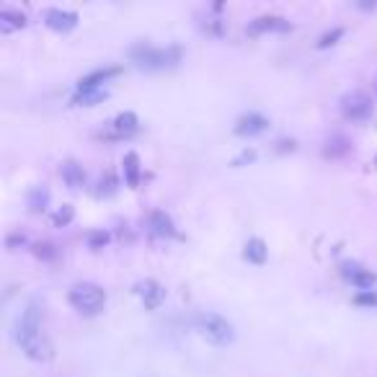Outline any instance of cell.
I'll use <instances>...</instances> for the list:
<instances>
[{
  "label": "cell",
  "mask_w": 377,
  "mask_h": 377,
  "mask_svg": "<svg viewBox=\"0 0 377 377\" xmlns=\"http://www.w3.org/2000/svg\"><path fill=\"white\" fill-rule=\"evenodd\" d=\"M16 344L21 346L23 354L34 362H49L54 356L52 341L42 331V308L36 300H32L23 308L21 318L16 323Z\"/></svg>",
  "instance_id": "1"
},
{
  "label": "cell",
  "mask_w": 377,
  "mask_h": 377,
  "mask_svg": "<svg viewBox=\"0 0 377 377\" xmlns=\"http://www.w3.org/2000/svg\"><path fill=\"white\" fill-rule=\"evenodd\" d=\"M183 49L179 44H165V47H155V44L140 42L130 47V60L142 70H168L181 62Z\"/></svg>",
  "instance_id": "2"
},
{
  "label": "cell",
  "mask_w": 377,
  "mask_h": 377,
  "mask_svg": "<svg viewBox=\"0 0 377 377\" xmlns=\"http://www.w3.org/2000/svg\"><path fill=\"white\" fill-rule=\"evenodd\" d=\"M194 325L199 336L205 339L207 344L212 346H227L233 339H236V331H233V323L225 321L222 315H217L212 310H202L194 315Z\"/></svg>",
  "instance_id": "3"
},
{
  "label": "cell",
  "mask_w": 377,
  "mask_h": 377,
  "mask_svg": "<svg viewBox=\"0 0 377 377\" xmlns=\"http://www.w3.org/2000/svg\"><path fill=\"white\" fill-rule=\"evenodd\" d=\"M67 302L83 315H98L106 305V290L96 282H78L67 292Z\"/></svg>",
  "instance_id": "4"
},
{
  "label": "cell",
  "mask_w": 377,
  "mask_h": 377,
  "mask_svg": "<svg viewBox=\"0 0 377 377\" xmlns=\"http://www.w3.org/2000/svg\"><path fill=\"white\" fill-rule=\"evenodd\" d=\"M339 106H341V114L346 119H352V122H365L375 111V104H372L369 93H365V91H349V93H344L341 101H339Z\"/></svg>",
  "instance_id": "5"
},
{
  "label": "cell",
  "mask_w": 377,
  "mask_h": 377,
  "mask_svg": "<svg viewBox=\"0 0 377 377\" xmlns=\"http://www.w3.org/2000/svg\"><path fill=\"white\" fill-rule=\"evenodd\" d=\"M339 269H341V277L344 279H349L354 287H359V292L365 290H375V282H377V274L375 271L365 269L362 264H356V261H341L339 264Z\"/></svg>",
  "instance_id": "6"
},
{
  "label": "cell",
  "mask_w": 377,
  "mask_h": 377,
  "mask_svg": "<svg viewBox=\"0 0 377 377\" xmlns=\"http://www.w3.org/2000/svg\"><path fill=\"white\" fill-rule=\"evenodd\" d=\"M135 292L140 295L142 305H145L148 310H158L163 305V300H165V287L155 279H140L135 284Z\"/></svg>",
  "instance_id": "7"
},
{
  "label": "cell",
  "mask_w": 377,
  "mask_h": 377,
  "mask_svg": "<svg viewBox=\"0 0 377 377\" xmlns=\"http://www.w3.org/2000/svg\"><path fill=\"white\" fill-rule=\"evenodd\" d=\"M264 32H292V23L284 16L277 13H261L248 23V34H264Z\"/></svg>",
  "instance_id": "8"
},
{
  "label": "cell",
  "mask_w": 377,
  "mask_h": 377,
  "mask_svg": "<svg viewBox=\"0 0 377 377\" xmlns=\"http://www.w3.org/2000/svg\"><path fill=\"white\" fill-rule=\"evenodd\" d=\"M264 130H269V119L259 114V111H246L236 122V135H240V137H253V135H261Z\"/></svg>",
  "instance_id": "9"
},
{
  "label": "cell",
  "mask_w": 377,
  "mask_h": 377,
  "mask_svg": "<svg viewBox=\"0 0 377 377\" xmlns=\"http://www.w3.org/2000/svg\"><path fill=\"white\" fill-rule=\"evenodd\" d=\"M122 73V67L119 65H106V67H96V70H91L86 76L78 80V91H91V88H104V83H108L114 76Z\"/></svg>",
  "instance_id": "10"
},
{
  "label": "cell",
  "mask_w": 377,
  "mask_h": 377,
  "mask_svg": "<svg viewBox=\"0 0 377 377\" xmlns=\"http://www.w3.org/2000/svg\"><path fill=\"white\" fill-rule=\"evenodd\" d=\"M44 23L54 32H70L78 26V13L65 11V8H47L44 11Z\"/></svg>",
  "instance_id": "11"
},
{
  "label": "cell",
  "mask_w": 377,
  "mask_h": 377,
  "mask_svg": "<svg viewBox=\"0 0 377 377\" xmlns=\"http://www.w3.org/2000/svg\"><path fill=\"white\" fill-rule=\"evenodd\" d=\"M352 152V140L341 135V132H334V135H328L323 142V155L325 158H331V161H339V158H346Z\"/></svg>",
  "instance_id": "12"
},
{
  "label": "cell",
  "mask_w": 377,
  "mask_h": 377,
  "mask_svg": "<svg viewBox=\"0 0 377 377\" xmlns=\"http://www.w3.org/2000/svg\"><path fill=\"white\" fill-rule=\"evenodd\" d=\"M148 227H150L152 236H158V238L176 236V225H173L171 215H165L163 209H152L150 215H148Z\"/></svg>",
  "instance_id": "13"
},
{
  "label": "cell",
  "mask_w": 377,
  "mask_h": 377,
  "mask_svg": "<svg viewBox=\"0 0 377 377\" xmlns=\"http://www.w3.org/2000/svg\"><path fill=\"white\" fill-rule=\"evenodd\" d=\"M137 130H140V119H137L135 111H122V114H117L114 122H111V135H114V137H130V135H135Z\"/></svg>",
  "instance_id": "14"
},
{
  "label": "cell",
  "mask_w": 377,
  "mask_h": 377,
  "mask_svg": "<svg viewBox=\"0 0 377 377\" xmlns=\"http://www.w3.org/2000/svg\"><path fill=\"white\" fill-rule=\"evenodd\" d=\"M122 171H124V181H127L130 189H137V186H140L142 168H140V155L135 150L124 152V158H122Z\"/></svg>",
  "instance_id": "15"
},
{
  "label": "cell",
  "mask_w": 377,
  "mask_h": 377,
  "mask_svg": "<svg viewBox=\"0 0 377 377\" xmlns=\"http://www.w3.org/2000/svg\"><path fill=\"white\" fill-rule=\"evenodd\" d=\"M60 173H62V181H65L70 189H80V186L86 183V168H83L78 161H73V158L62 163Z\"/></svg>",
  "instance_id": "16"
},
{
  "label": "cell",
  "mask_w": 377,
  "mask_h": 377,
  "mask_svg": "<svg viewBox=\"0 0 377 377\" xmlns=\"http://www.w3.org/2000/svg\"><path fill=\"white\" fill-rule=\"evenodd\" d=\"M243 256H246V261L261 266V264H266V259H269V248H266V243H264L261 238H248L246 246H243Z\"/></svg>",
  "instance_id": "17"
},
{
  "label": "cell",
  "mask_w": 377,
  "mask_h": 377,
  "mask_svg": "<svg viewBox=\"0 0 377 377\" xmlns=\"http://www.w3.org/2000/svg\"><path fill=\"white\" fill-rule=\"evenodd\" d=\"M26 26V13L19 11V8H3L0 11V32L11 34L16 29H23Z\"/></svg>",
  "instance_id": "18"
},
{
  "label": "cell",
  "mask_w": 377,
  "mask_h": 377,
  "mask_svg": "<svg viewBox=\"0 0 377 377\" xmlns=\"http://www.w3.org/2000/svg\"><path fill=\"white\" fill-rule=\"evenodd\" d=\"M106 98V88H91V91H76L73 104L76 106H96Z\"/></svg>",
  "instance_id": "19"
},
{
  "label": "cell",
  "mask_w": 377,
  "mask_h": 377,
  "mask_svg": "<svg viewBox=\"0 0 377 377\" xmlns=\"http://www.w3.org/2000/svg\"><path fill=\"white\" fill-rule=\"evenodd\" d=\"M26 205L34 212H44V207L49 205V192L44 186H32L29 194H26Z\"/></svg>",
  "instance_id": "20"
},
{
  "label": "cell",
  "mask_w": 377,
  "mask_h": 377,
  "mask_svg": "<svg viewBox=\"0 0 377 377\" xmlns=\"http://www.w3.org/2000/svg\"><path fill=\"white\" fill-rule=\"evenodd\" d=\"M117 176H114V171H104L101 176H98V183H96V196H111L114 192H117Z\"/></svg>",
  "instance_id": "21"
},
{
  "label": "cell",
  "mask_w": 377,
  "mask_h": 377,
  "mask_svg": "<svg viewBox=\"0 0 377 377\" xmlns=\"http://www.w3.org/2000/svg\"><path fill=\"white\" fill-rule=\"evenodd\" d=\"M341 36H344V29H341V26H334V29H328V32H323L318 36L315 47H318V49H328V47H334Z\"/></svg>",
  "instance_id": "22"
},
{
  "label": "cell",
  "mask_w": 377,
  "mask_h": 377,
  "mask_svg": "<svg viewBox=\"0 0 377 377\" xmlns=\"http://www.w3.org/2000/svg\"><path fill=\"white\" fill-rule=\"evenodd\" d=\"M73 217H76V207H73V205H62L52 215V225L54 227H65V225H70V222H73Z\"/></svg>",
  "instance_id": "23"
},
{
  "label": "cell",
  "mask_w": 377,
  "mask_h": 377,
  "mask_svg": "<svg viewBox=\"0 0 377 377\" xmlns=\"http://www.w3.org/2000/svg\"><path fill=\"white\" fill-rule=\"evenodd\" d=\"M354 305L362 308H377V290H365L354 295Z\"/></svg>",
  "instance_id": "24"
},
{
  "label": "cell",
  "mask_w": 377,
  "mask_h": 377,
  "mask_svg": "<svg viewBox=\"0 0 377 377\" xmlns=\"http://www.w3.org/2000/svg\"><path fill=\"white\" fill-rule=\"evenodd\" d=\"M108 233L106 230H88V236H86V240H88V246L91 248H104L108 243Z\"/></svg>",
  "instance_id": "25"
},
{
  "label": "cell",
  "mask_w": 377,
  "mask_h": 377,
  "mask_svg": "<svg viewBox=\"0 0 377 377\" xmlns=\"http://www.w3.org/2000/svg\"><path fill=\"white\" fill-rule=\"evenodd\" d=\"M34 253H36L39 259H44V261L57 259V248H54L52 243H36V246H34Z\"/></svg>",
  "instance_id": "26"
},
{
  "label": "cell",
  "mask_w": 377,
  "mask_h": 377,
  "mask_svg": "<svg viewBox=\"0 0 377 377\" xmlns=\"http://www.w3.org/2000/svg\"><path fill=\"white\" fill-rule=\"evenodd\" d=\"M253 158H256V150H253V148H246V150H240L236 158H233V165H243V163H251Z\"/></svg>",
  "instance_id": "27"
},
{
  "label": "cell",
  "mask_w": 377,
  "mask_h": 377,
  "mask_svg": "<svg viewBox=\"0 0 377 377\" xmlns=\"http://www.w3.org/2000/svg\"><path fill=\"white\" fill-rule=\"evenodd\" d=\"M26 243V236L23 233H8V238H5V248H16V246H23Z\"/></svg>",
  "instance_id": "28"
},
{
  "label": "cell",
  "mask_w": 377,
  "mask_h": 377,
  "mask_svg": "<svg viewBox=\"0 0 377 377\" xmlns=\"http://www.w3.org/2000/svg\"><path fill=\"white\" fill-rule=\"evenodd\" d=\"M277 150L279 152H287V150H295V140H279L277 142Z\"/></svg>",
  "instance_id": "29"
},
{
  "label": "cell",
  "mask_w": 377,
  "mask_h": 377,
  "mask_svg": "<svg viewBox=\"0 0 377 377\" xmlns=\"http://www.w3.org/2000/svg\"><path fill=\"white\" fill-rule=\"evenodd\" d=\"M356 8H362V11H375L377 3L372 0V3H356Z\"/></svg>",
  "instance_id": "30"
},
{
  "label": "cell",
  "mask_w": 377,
  "mask_h": 377,
  "mask_svg": "<svg viewBox=\"0 0 377 377\" xmlns=\"http://www.w3.org/2000/svg\"><path fill=\"white\" fill-rule=\"evenodd\" d=\"M375 165H377V155H375Z\"/></svg>",
  "instance_id": "31"
}]
</instances>
